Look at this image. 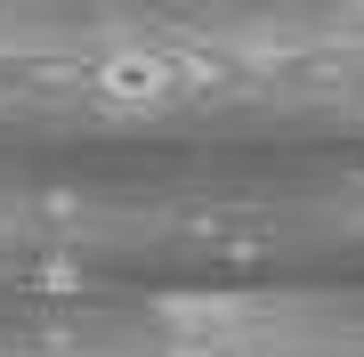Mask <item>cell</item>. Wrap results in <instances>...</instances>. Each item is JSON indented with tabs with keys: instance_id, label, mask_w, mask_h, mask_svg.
Masks as SVG:
<instances>
[{
	"instance_id": "obj_1",
	"label": "cell",
	"mask_w": 364,
	"mask_h": 357,
	"mask_svg": "<svg viewBox=\"0 0 364 357\" xmlns=\"http://www.w3.org/2000/svg\"><path fill=\"white\" fill-rule=\"evenodd\" d=\"M97 98L114 114H154L178 98V66H162V57H105L97 66Z\"/></svg>"
}]
</instances>
